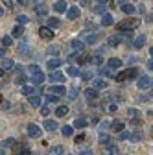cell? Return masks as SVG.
I'll return each mask as SVG.
<instances>
[{"mask_svg": "<svg viewBox=\"0 0 153 155\" xmlns=\"http://www.w3.org/2000/svg\"><path fill=\"white\" fill-rule=\"evenodd\" d=\"M138 76V68H127L124 72H120L116 76V81H125V80H133V78Z\"/></svg>", "mask_w": 153, "mask_h": 155, "instance_id": "cell-1", "label": "cell"}, {"mask_svg": "<svg viewBox=\"0 0 153 155\" xmlns=\"http://www.w3.org/2000/svg\"><path fill=\"white\" fill-rule=\"evenodd\" d=\"M138 26V21L137 18H127V21H124L120 26H118V30L124 33V31H131V30H135Z\"/></svg>", "mask_w": 153, "mask_h": 155, "instance_id": "cell-2", "label": "cell"}, {"mask_svg": "<svg viewBox=\"0 0 153 155\" xmlns=\"http://www.w3.org/2000/svg\"><path fill=\"white\" fill-rule=\"evenodd\" d=\"M137 85H138V89H153V80L149 76H142Z\"/></svg>", "mask_w": 153, "mask_h": 155, "instance_id": "cell-3", "label": "cell"}, {"mask_svg": "<svg viewBox=\"0 0 153 155\" xmlns=\"http://www.w3.org/2000/svg\"><path fill=\"white\" fill-rule=\"evenodd\" d=\"M28 135H30V137H41V127L39 126H37V124H28Z\"/></svg>", "mask_w": 153, "mask_h": 155, "instance_id": "cell-4", "label": "cell"}, {"mask_svg": "<svg viewBox=\"0 0 153 155\" xmlns=\"http://www.w3.org/2000/svg\"><path fill=\"white\" fill-rule=\"evenodd\" d=\"M70 46H72L76 52H80V54L85 50V43L81 41V39H72V41H70Z\"/></svg>", "mask_w": 153, "mask_h": 155, "instance_id": "cell-5", "label": "cell"}, {"mask_svg": "<svg viewBox=\"0 0 153 155\" xmlns=\"http://www.w3.org/2000/svg\"><path fill=\"white\" fill-rule=\"evenodd\" d=\"M120 9H122V11H124L125 15H133V13L137 11V8L133 6L131 2H122V4H120Z\"/></svg>", "mask_w": 153, "mask_h": 155, "instance_id": "cell-6", "label": "cell"}, {"mask_svg": "<svg viewBox=\"0 0 153 155\" xmlns=\"http://www.w3.org/2000/svg\"><path fill=\"white\" fill-rule=\"evenodd\" d=\"M48 94H55V96H61V94H67V89L63 85H54L48 89Z\"/></svg>", "mask_w": 153, "mask_h": 155, "instance_id": "cell-7", "label": "cell"}, {"mask_svg": "<svg viewBox=\"0 0 153 155\" xmlns=\"http://www.w3.org/2000/svg\"><path fill=\"white\" fill-rule=\"evenodd\" d=\"M35 13L39 15V17H44V15H48V6L44 4V2H39L35 6Z\"/></svg>", "mask_w": 153, "mask_h": 155, "instance_id": "cell-8", "label": "cell"}, {"mask_svg": "<svg viewBox=\"0 0 153 155\" xmlns=\"http://www.w3.org/2000/svg\"><path fill=\"white\" fill-rule=\"evenodd\" d=\"M120 67H122V61L116 59V57H111V59L107 61V68H109V70H116V68H120Z\"/></svg>", "mask_w": 153, "mask_h": 155, "instance_id": "cell-9", "label": "cell"}, {"mask_svg": "<svg viewBox=\"0 0 153 155\" xmlns=\"http://www.w3.org/2000/svg\"><path fill=\"white\" fill-rule=\"evenodd\" d=\"M31 81H33V85H43V83L46 81V76H44L43 72L33 74V76H31Z\"/></svg>", "mask_w": 153, "mask_h": 155, "instance_id": "cell-10", "label": "cell"}, {"mask_svg": "<svg viewBox=\"0 0 153 155\" xmlns=\"http://www.w3.org/2000/svg\"><path fill=\"white\" fill-rule=\"evenodd\" d=\"M39 35H41L43 39H52V37H54V31H52V28L43 26V28H39Z\"/></svg>", "mask_w": 153, "mask_h": 155, "instance_id": "cell-11", "label": "cell"}, {"mask_svg": "<svg viewBox=\"0 0 153 155\" xmlns=\"http://www.w3.org/2000/svg\"><path fill=\"white\" fill-rule=\"evenodd\" d=\"M67 17L70 18V21H76V18L80 17V8H78V6H72V8L67 11Z\"/></svg>", "mask_w": 153, "mask_h": 155, "instance_id": "cell-12", "label": "cell"}, {"mask_svg": "<svg viewBox=\"0 0 153 155\" xmlns=\"http://www.w3.org/2000/svg\"><path fill=\"white\" fill-rule=\"evenodd\" d=\"M70 8H68V4L67 2H55L54 4V11H57V13H65V11H68Z\"/></svg>", "mask_w": 153, "mask_h": 155, "instance_id": "cell-13", "label": "cell"}, {"mask_svg": "<svg viewBox=\"0 0 153 155\" xmlns=\"http://www.w3.org/2000/svg\"><path fill=\"white\" fill-rule=\"evenodd\" d=\"M48 80H50V81H65V74L59 72V70H57V72H52V74L48 76Z\"/></svg>", "mask_w": 153, "mask_h": 155, "instance_id": "cell-14", "label": "cell"}, {"mask_svg": "<svg viewBox=\"0 0 153 155\" xmlns=\"http://www.w3.org/2000/svg\"><path fill=\"white\" fill-rule=\"evenodd\" d=\"M122 37H124V35H112V37H109V39H107V45H109V46H118V45L122 43Z\"/></svg>", "mask_w": 153, "mask_h": 155, "instance_id": "cell-15", "label": "cell"}, {"mask_svg": "<svg viewBox=\"0 0 153 155\" xmlns=\"http://www.w3.org/2000/svg\"><path fill=\"white\" fill-rule=\"evenodd\" d=\"M85 98H87L89 102H94V100L98 98V91H96V89H87V91H85Z\"/></svg>", "mask_w": 153, "mask_h": 155, "instance_id": "cell-16", "label": "cell"}, {"mask_svg": "<svg viewBox=\"0 0 153 155\" xmlns=\"http://www.w3.org/2000/svg\"><path fill=\"white\" fill-rule=\"evenodd\" d=\"M111 129H114V131L122 133V131H125V124H124L122 120H112V126H111Z\"/></svg>", "mask_w": 153, "mask_h": 155, "instance_id": "cell-17", "label": "cell"}, {"mask_svg": "<svg viewBox=\"0 0 153 155\" xmlns=\"http://www.w3.org/2000/svg\"><path fill=\"white\" fill-rule=\"evenodd\" d=\"M112 24H114L112 15H111V13H105V15L102 17V26H112Z\"/></svg>", "mask_w": 153, "mask_h": 155, "instance_id": "cell-18", "label": "cell"}, {"mask_svg": "<svg viewBox=\"0 0 153 155\" xmlns=\"http://www.w3.org/2000/svg\"><path fill=\"white\" fill-rule=\"evenodd\" d=\"M135 48H142L144 45H146V35L144 33H140V35H137V39H135Z\"/></svg>", "mask_w": 153, "mask_h": 155, "instance_id": "cell-19", "label": "cell"}, {"mask_svg": "<svg viewBox=\"0 0 153 155\" xmlns=\"http://www.w3.org/2000/svg\"><path fill=\"white\" fill-rule=\"evenodd\" d=\"M59 65H61V61L57 59H48V70H54V72H57V68H59Z\"/></svg>", "mask_w": 153, "mask_h": 155, "instance_id": "cell-20", "label": "cell"}, {"mask_svg": "<svg viewBox=\"0 0 153 155\" xmlns=\"http://www.w3.org/2000/svg\"><path fill=\"white\" fill-rule=\"evenodd\" d=\"M44 129L46 131H55L57 129V120H44Z\"/></svg>", "mask_w": 153, "mask_h": 155, "instance_id": "cell-21", "label": "cell"}, {"mask_svg": "<svg viewBox=\"0 0 153 155\" xmlns=\"http://www.w3.org/2000/svg\"><path fill=\"white\" fill-rule=\"evenodd\" d=\"M72 124H74L72 127H76V129H83V127H87V120H85V118H76Z\"/></svg>", "mask_w": 153, "mask_h": 155, "instance_id": "cell-22", "label": "cell"}, {"mask_svg": "<svg viewBox=\"0 0 153 155\" xmlns=\"http://www.w3.org/2000/svg\"><path fill=\"white\" fill-rule=\"evenodd\" d=\"M67 113H68V107L67 105H59V107L55 109V116H57V118H63Z\"/></svg>", "mask_w": 153, "mask_h": 155, "instance_id": "cell-23", "label": "cell"}, {"mask_svg": "<svg viewBox=\"0 0 153 155\" xmlns=\"http://www.w3.org/2000/svg\"><path fill=\"white\" fill-rule=\"evenodd\" d=\"M28 102H30V105H33V107H39L41 105V98H39V96H30V98H28Z\"/></svg>", "mask_w": 153, "mask_h": 155, "instance_id": "cell-24", "label": "cell"}, {"mask_svg": "<svg viewBox=\"0 0 153 155\" xmlns=\"http://www.w3.org/2000/svg\"><path fill=\"white\" fill-rule=\"evenodd\" d=\"M11 67H13V61H11V59H8V57H4V59H2V72L9 70Z\"/></svg>", "mask_w": 153, "mask_h": 155, "instance_id": "cell-25", "label": "cell"}, {"mask_svg": "<svg viewBox=\"0 0 153 155\" xmlns=\"http://www.w3.org/2000/svg\"><path fill=\"white\" fill-rule=\"evenodd\" d=\"M30 22V18L26 17V15H17V24L18 26H24V24H28Z\"/></svg>", "mask_w": 153, "mask_h": 155, "instance_id": "cell-26", "label": "cell"}, {"mask_svg": "<svg viewBox=\"0 0 153 155\" xmlns=\"http://www.w3.org/2000/svg\"><path fill=\"white\" fill-rule=\"evenodd\" d=\"M107 151H109V155H118L120 151H118V146L114 144V142H111L109 146H107Z\"/></svg>", "mask_w": 153, "mask_h": 155, "instance_id": "cell-27", "label": "cell"}, {"mask_svg": "<svg viewBox=\"0 0 153 155\" xmlns=\"http://www.w3.org/2000/svg\"><path fill=\"white\" fill-rule=\"evenodd\" d=\"M67 74H68V76H72V78L81 76V72H80L78 68H76V67H68V68H67Z\"/></svg>", "mask_w": 153, "mask_h": 155, "instance_id": "cell-28", "label": "cell"}, {"mask_svg": "<svg viewBox=\"0 0 153 155\" xmlns=\"http://www.w3.org/2000/svg\"><path fill=\"white\" fill-rule=\"evenodd\" d=\"M61 133H63V137H72V133H74V127H72V126H63Z\"/></svg>", "mask_w": 153, "mask_h": 155, "instance_id": "cell-29", "label": "cell"}, {"mask_svg": "<svg viewBox=\"0 0 153 155\" xmlns=\"http://www.w3.org/2000/svg\"><path fill=\"white\" fill-rule=\"evenodd\" d=\"M22 94H26V96H35V89L30 87V85H24V87H22Z\"/></svg>", "mask_w": 153, "mask_h": 155, "instance_id": "cell-30", "label": "cell"}, {"mask_svg": "<svg viewBox=\"0 0 153 155\" xmlns=\"http://www.w3.org/2000/svg\"><path fill=\"white\" fill-rule=\"evenodd\" d=\"M61 153H63V146H54L48 151V155H61Z\"/></svg>", "mask_w": 153, "mask_h": 155, "instance_id": "cell-31", "label": "cell"}, {"mask_svg": "<svg viewBox=\"0 0 153 155\" xmlns=\"http://www.w3.org/2000/svg\"><path fill=\"white\" fill-rule=\"evenodd\" d=\"M59 26V18L57 17H50L48 18V28H57Z\"/></svg>", "mask_w": 153, "mask_h": 155, "instance_id": "cell-32", "label": "cell"}, {"mask_svg": "<svg viewBox=\"0 0 153 155\" xmlns=\"http://www.w3.org/2000/svg\"><path fill=\"white\" fill-rule=\"evenodd\" d=\"M11 43H13V39H11L9 35H4V37H2V48H8V46H11Z\"/></svg>", "mask_w": 153, "mask_h": 155, "instance_id": "cell-33", "label": "cell"}, {"mask_svg": "<svg viewBox=\"0 0 153 155\" xmlns=\"http://www.w3.org/2000/svg\"><path fill=\"white\" fill-rule=\"evenodd\" d=\"M15 83H17V85H22V87H24V83H26V76H24L22 72H21V74H17V80H15Z\"/></svg>", "mask_w": 153, "mask_h": 155, "instance_id": "cell-34", "label": "cell"}, {"mask_svg": "<svg viewBox=\"0 0 153 155\" xmlns=\"http://www.w3.org/2000/svg\"><path fill=\"white\" fill-rule=\"evenodd\" d=\"M131 142H138V140H142V131H135L131 135V139H129Z\"/></svg>", "mask_w": 153, "mask_h": 155, "instance_id": "cell-35", "label": "cell"}, {"mask_svg": "<svg viewBox=\"0 0 153 155\" xmlns=\"http://www.w3.org/2000/svg\"><path fill=\"white\" fill-rule=\"evenodd\" d=\"M107 87V83L103 81V80H94V89L96 91H100V89H105Z\"/></svg>", "mask_w": 153, "mask_h": 155, "instance_id": "cell-36", "label": "cell"}, {"mask_svg": "<svg viewBox=\"0 0 153 155\" xmlns=\"http://www.w3.org/2000/svg\"><path fill=\"white\" fill-rule=\"evenodd\" d=\"M22 31H24V30H22V26H18V24H17V26L13 28V33H11V35L18 39V37H21V35H22Z\"/></svg>", "mask_w": 153, "mask_h": 155, "instance_id": "cell-37", "label": "cell"}, {"mask_svg": "<svg viewBox=\"0 0 153 155\" xmlns=\"http://www.w3.org/2000/svg\"><path fill=\"white\" fill-rule=\"evenodd\" d=\"M78 92H80L78 87H72V89L68 91V98H70V100H76V98H78Z\"/></svg>", "mask_w": 153, "mask_h": 155, "instance_id": "cell-38", "label": "cell"}, {"mask_svg": "<svg viewBox=\"0 0 153 155\" xmlns=\"http://www.w3.org/2000/svg\"><path fill=\"white\" fill-rule=\"evenodd\" d=\"M85 39H87L89 43H96L98 41V35L96 33H85Z\"/></svg>", "mask_w": 153, "mask_h": 155, "instance_id": "cell-39", "label": "cell"}, {"mask_svg": "<svg viewBox=\"0 0 153 155\" xmlns=\"http://www.w3.org/2000/svg\"><path fill=\"white\" fill-rule=\"evenodd\" d=\"M107 142V146L111 144V137H109V135H105V133H102L100 135V144H105Z\"/></svg>", "mask_w": 153, "mask_h": 155, "instance_id": "cell-40", "label": "cell"}, {"mask_svg": "<svg viewBox=\"0 0 153 155\" xmlns=\"http://www.w3.org/2000/svg\"><path fill=\"white\" fill-rule=\"evenodd\" d=\"M57 100H59V96H55V94H46V102H48V104H55Z\"/></svg>", "mask_w": 153, "mask_h": 155, "instance_id": "cell-41", "label": "cell"}, {"mask_svg": "<svg viewBox=\"0 0 153 155\" xmlns=\"http://www.w3.org/2000/svg\"><path fill=\"white\" fill-rule=\"evenodd\" d=\"M48 54L54 55V57H55V55H59V46H50V48H48Z\"/></svg>", "mask_w": 153, "mask_h": 155, "instance_id": "cell-42", "label": "cell"}, {"mask_svg": "<svg viewBox=\"0 0 153 155\" xmlns=\"http://www.w3.org/2000/svg\"><path fill=\"white\" fill-rule=\"evenodd\" d=\"M28 70L31 72V76H33V74H39V72H41L39 65H30V67H28Z\"/></svg>", "mask_w": 153, "mask_h": 155, "instance_id": "cell-43", "label": "cell"}, {"mask_svg": "<svg viewBox=\"0 0 153 155\" xmlns=\"http://www.w3.org/2000/svg\"><path fill=\"white\" fill-rule=\"evenodd\" d=\"M94 11H96V13H103V11H105V2H100L96 8H94ZM103 15H105V13H103Z\"/></svg>", "mask_w": 153, "mask_h": 155, "instance_id": "cell-44", "label": "cell"}, {"mask_svg": "<svg viewBox=\"0 0 153 155\" xmlns=\"http://www.w3.org/2000/svg\"><path fill=\"white\" fill-rule=\"evenodd\" d=\"M9 146H15V139H6L2 142V148H9Z\"/></svg>", "mask_w": 153, "mask_h": 155, "instance_id": "cell-45", "label": "cell"}, {"mask_svg": "<svg viewBox=\"0 0 153 155\" xmlns=\"http://www.w3.org/2000/svg\"><path fill=\"white\" fill-rule=\"evenodd\" d=\"M81 78H83L85 81H89L90 78H92V72H90V70H83V72H81Z\"/></svg>", "mask_w": 153, "mask_h": 155, "instance_id": "cell-46", "label": "cell"}, {"mask_svg": "<svg viewBox=\"0 0 153 155\" xmlns=\"http://www.w3.org/2000/svg\"><path fill=\"white\" fill-rule=\"evenodd\" d=\"M41 114H43V116H48V114H50V107H48V105L41 107Z\"/></svg>", "mask_w": 153, "mask_h": 155, "instance_id": "cell-47", "label": "cell"}, {"mask_svg": "<svg viewBox=\"0 0 153 155\" xmlns=\"http://www.w3.org/2000/svg\"><path fill=\"white\" fill-rule=\"evenodd\" d=\"M111 126H112V122H109V120H103V122H102V131H103V129H109Z\"/></svg>", "mask_w": 153, "mask_h": 155, "instance_id": "cell-48", "label": "cell"}, {"mask_svg": "<svg viewBox=\"0 0 153 155\" xmlns=\"http://www.w3.org/2000/svg\"><path fill=\"white\" fill-rule=\"evenodd\" d=\"M92 61L96 63V65H102V63H103V59H102V55H94V57H92Z\"/></svg>", "mask_w": 153, "mask_h": 155, "instance_id": "cell-49", "label": "cell"}, {"mask_svg": "<svg viewBox=\"0 0 153 155\" xmlns=\"http://www.w3.org/2000/svg\"><path fill=\"white\" fill-rule=\"evenodd\" d=\"M125 139H131V135H129L127 131H122V133H120V140H125Z\"/></svg>", "mask_w": 153, "mask_h": 155, "instance_id": "cell-50", "label": "cell"}, {"mask_svg": "<svg viewBox=\"0 0 153 155\" xmlns=\"http://www.w3.org/2000/svg\"><path fill=\"white\" fill-rule=\"evenodd\" d=\"M107 111H109V113H116V111H118V107H116V104H111V105L107 107Z\"/></svg>", "mask_w": 153, "mask_h": 155, "instance_id": "cell-51", "label": "cell"}, {"mask_svg": "<svg viewBox=\"0 0 153 155\" xmlns=\"http://www.w3.org/2000/svg\"><path fill=\"white\" fill-rule=\"evenodd\" d=\"M100 72H102V74H103V76H112V74H111V70H109V68H100Z\"/></svg>", "mask_w": 153, "mask_h": 155, "instance_id": "cell-52", "label": "cell"}, {"mask_svg": "<svg viewBox=\"0 0 153 155\" xmlns=\"http://www.w3.org/2000/svg\"><path fill=\"white\" fill-rule=\"evenodd\" d=\"M129 116H138V109H129Z\"/></svg>", "mask_w": 153, "mask_h": 155, "instance_id": "cell-53", "label": "cell"}, {"mask_svg": "<svg viewBox=\"0 0 153 155\" xmlns=\"http://www.w3.org/2000/svg\"><path fill=\"white\" fill-rule=\"evenodd\" d=\"M146 67H148V70H153V59H149V61L146 63Z\"/></svg>", "mask_w": 153, "mask_h": 155, "instance_id": "cell-54", "label": "cell"}, {"mask_svg": "<svg viewBox=\"0 0 153 155\" xmlns=\"http://www.w3.org/2000/svg\"><path fill=\"white\" fill-rule=\"evenodd\" d=\"M78 155H92V151H90V150H83V151H80Z\"/></svg>", "mask_w": 153, "mask_h": 155, "instance_id": "cell-55", "label": "cell"}, {"mask_svg": "<svg viewBox=\"0 0 153 155\" xmlns=\"http://www.w3.org/2000/svg\"><path fill=\"white\" fill-rule=\"evenodd\" d=\"M83 139H85V135H78V137H76V139H74V140H76V142H81V140H83Z\"/></svg>", "mask_w": 153, "mask_h": 155, "instance_id": "cell-56", "label": "cell"}, {"mask_svg": "<svg viewBox=\"0 0 153 155\" xmlns=\"http://www.w3.org/2000/svg\"><path fill=\"white\" fill-rule=\"evenodd\" d=\"M8 107H9V102H6V100H4V102H2V109H4V111H6V109H8Z\"/></svg>", "mask_w": 153, "mask_h": 155, "instance_id": "cell-57", "label": "cell"}, {"mask_svg": "<svg viewBox=\"0 0 153 155\" xmlns=\"http://www.w3.org/2000/svg\"><path fill=\"white\" fill-rule=\"evenodd\" d=\"M149 55H151V59H153V46H151V50H149Z\"/></svg>", "mask_w": 153, "mask_h": 155, "instance_id": "cell-58", "label": "cell"}, {"mask_svg": "<svg viewBox=\"0 0 153 155\" xmlns=\"http://www.w3.org/2000/svg\"><path fill=\"white\" fill-rule=\"evenodd\" d=\"M0 155H6V150L4 148H2V151H0Z\"/></svg>", "mask_w": 153, "mask_h": 155, "instance_id": "cell-59", "label": "cell"}, {"mask_svg": "<svg viewBox=\"0 0 153 155\" xmlns=\"http://www.w3.org/2000/svg\"><path fill=\"white\" fill-rule=\"evenodd\" d=\"M149 22H153V13H151V15H149Z\"/></svg>", "mask_w": 153, "mask_h": 155, "instance_id": "cell-60", "label": "cell"}, {"mask_svg": "<svg viewBox=\"0 0 153 155\" xmlns=\"http://www.w3.org/2000/svg\"><path fill=\"white\" fill-rule=\"evenodd\" d=\"M151 137H153V127H151Z\"/></svg>", "mask_w": 153, "mask_h": 155, "instance_id": "cell-61", "label": "cell"}, {"mask_svg": "<svg viewBox=\"0 0 153 155\" xmlns=\"http://www.w3.org/2000/svg\"><path fill=\"white\" fill-rule=\"evenodd\" d=\"M149 114H153V109H151V111H149Z\"/></svg>", "mask_w": 153, "mask_h": 155, "instance_id": "cell-62", "label": "cell"}, {"mask_svg": "<svg viewBox=\"0 0 153 155\" xmlns=\"http://www.w3.org/2000/svg\"><path fill=\"white\" fill-rule=\"evenodd\" d=\"M151 96H153V89H151Z\"/></svg>", "mask_w": 153, "mask_h": 155, "instance_id": "cell-63", "label": "cell"}]
</instances>
